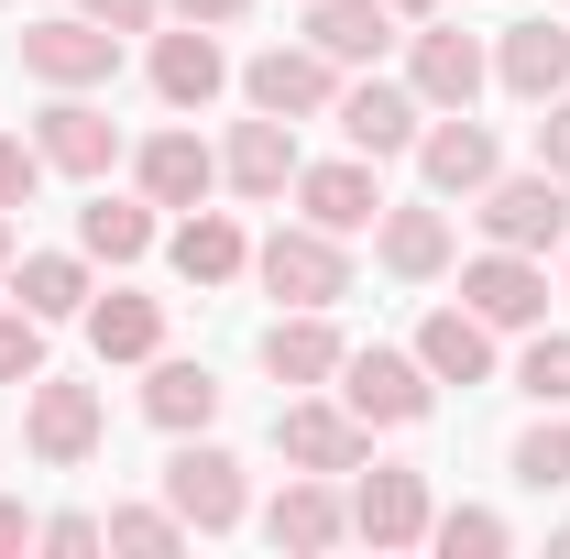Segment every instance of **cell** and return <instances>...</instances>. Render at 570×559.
Listing matches in <instances>:
<instances>
[{"label":"cell","instance_id":"6da1fadb","mask_svg":"<svg viewBox=\"0 0 570 559\" xmlns=\"http://www.w3.org/2000/svg\"><path fill=\"white\" fill-rule=\"evenodd\" d=\"M165 504L187 516V538H242V527H253V472H242V450H219L209 428H187L176 461H165Z\"/></svg>","mask_w":570,"mask_h":559},{"label":"cell","instance_id":"7a4b0ae2","mask_svg":"<svg viewBox=\"0 0 570 559\" xmlns=\"http://www.w3.org/2000/svg\"><path fill=\"white\" fill-rule=\"evenodd\" d=\"M253 285H264L275 307H341V296H352V242L318 231V219H285V231L253 242Z\"/></svg>","mask_w":570,"mask_h":559},{"label":"cell","instance_id":"3957f363","mask_svg":"<svg viewBox=\"0 0 570 559\" xmlns=\"http://www.w3.org/2000/svg\"><path fill=\"white\" fill-rule=\"evenodd\" d=\"M99 439H110V406H99V384H67V373H33V384H22V450H33L45 472H77V461H99Z\"/></svg>","mask_w":570,"mask_h":559},{"label":"cell","instance_id":"277c9868","mask_svg":"<svg viewBox=\"0 0 570 559\" xmlns=\"http://www.w3.org/2000/svg\"><path fill=\"white\" fill-rule=\"evenodd\" d=\"M275 461L285 472H341V483H352L362 461H373V428H362L330 384H307V395L275 406Z\"/></svg>","mask_w":570,"mask_h":559},{"label":"cell","instance_id":"5b68a950","mask_svg":"<svg viewBox=\"0 0 570 559\" xmlns=\"http://www.w3.org/2000/svg\"><path fill=\"white\" fill-rule=\"evenodd\" d=\"M341 77H352V67H330V56L296 33V45L242 56V67H230V88H242L253 110H275V121H330V110H341Z\"/></svg>","mask_w":570,"mask_h":559},{"label":"cell","instance_id":"8992f818","mask_svg":"<svg viewBox=\"0 0 570 559\" xmlns=\"http://www.w3.org/2000/svg\"><path fill=\"white\" fill-rule=\"evenodd\" d=\"M472 219H483V242H504V253H560L570 242V176H549V165H504L494 187L472 198Z\"/></svg>","mask_w":570,"mask_h":559},{"label":"cell","instance_id":"52a82bcc","mask_svg":"<svg viewBox=\"0 0 570 559\" xmlns=\"http://www.w3.org/2000/svg\"><path fill=\"white\" fill-rule=\"evenodd\" d=\"M450 275H461V307H472L494 341H504V330L527 341V330L549 318V253H504V242H483V253L450 264Z\"/></svg>","mask_w":570,"mask_h":559},{"label":"cell","instance_id":"ba28073f","mask_svg":"<svg viewBox=\"0 0 570 559\" xmlns=\"http://www.w3.org/2000/svg\"><path fill=\"white\" fill-rule=\"evenodd\" d=\"M341 143L352 154H373V165H395V154H417V133H428V99L406 88V77H384V67H352L341 77Z\"/></svg>","mask_w":570,"mask_h":559},{"label":"cell","instance_id":"9c48e42d","mask_svg":"<svg viewBox=\"0 0 570 559\" xmlns=\"http://www.w3.org/2000/svg\"><path fill=\"white\" fill-rule=\"evenodd\" d=\"M406 88H417L428 110H472V99L494 88V45L461 33L450 11H439V22H406Z\"/></svg>","mask_w":570,"mask_h":559},{"label":"cell","instance_id":"30bf717a","mask_svg":"<svg viewBox=\"0 0 570 559\" xmlns=\"http://www.w3.org/2000/svg\"><path fill=\"white\" fill-rule=\"evenodd\" d=\"M142 77H154V99H165L176 121H198L219 88H230V45H219L209 22H154V45H142Z\"/></svg>","mask_w":570,"mask_h":559},{"label":"cell","instance_id":"8fae6325","mask_svg":"<svg viewBox=\"0 0 570 559\" xmlns=\"http://www.w3.org/2000/svg\"><path fill=\"white\" fill-rule=\"evenodd\" d=\"M22 77H33V88H110V77H121V33L88 22V11L22 22Z\"/></svg>","mask_w":570,"mask_h":559},{"label":"cell","instance_id":"7c38bea8","mask_svg":"<svg viewBox=\"0 0 570 559\" xmlns=\"http://www.w3.org/2000/svg\"><path fill=\"white\" fill-rule=\"evenodd\" d=\"M33 143H45V165H56V176H88V187H110V165L132 154L121 121L99 110V88H56V99L33 110Z\"/></svg>","mask_w":570,"mask_h":559},{"label":"cell","instance_id":"4fadbf2b","mask_svg":"<svg viewBox=\"0 0 570 559\" xmlns=\"http://www.w3.org/2000/svg\"><path fill=\"white\" fill-rule=\"evenodd\" d=\"M330 395H341V406H352L362 428H417L428 406H439V384H428V362H417V351H384V341H373V351H352Z\"/></svg>","mask_w":570,"mask_h":559},{"label":"cell","instance_id":"5bb4252c","mask_svg":"<svg viewBox=\"0 0 570 559\" xmlns=\"http://www.w3.org/2000/svg\"><path fill=\"white\" fill-rule=\"evenodd\" d=\"M428 516H439L428 472H406V461H362L352 472V538L362 549H428Z\"/></svg>","mask_w":570,"mask_h":559},{"label":"cell","instance_id":"9a60e30c","mask_svg":"<svg viewBox=\"0 0 570 559\" xmlns=\"http://www.w3.org/2000/svg\"><path fill=\"white\" fill-rule=\"evenodd\" d=\"M417 176H428V198H483L504 176V143H494V121H472V110H428V133H417Z\"/></svg>","mask_w":570,"mask_h":559},{"label":"cell","instance_id":"2e32d148","mask_svg":"<svg viewBox=\"0 0 570 559\" xmlns=\"http://www.w3.org/2000/svg\"><path fill=\"white\" fill-rule=\"evenodd\" d=\"M253 527H264L285 559H318V549H341V538H352V483H341V472H285L275 504H264Z\"/></svg>","mask_w":570,"mask_h":559},{"label":"cell","instance_id":"e0dca14e","mask_svg":"<svg viewBox=\"0 0 570 559\" xmlns=\"http://www.w3.org/2000/svg\"><path fill=\"white\" fill-rule=\"evenodd\" d=\"M373 264H384L395 285H439L450 264H461L450 198H384V219H373Z\"/></svg>","mask_w":570,"mask_h":559},{"label":"cell","instance_id":"ac0fdd59","mask_svg":"<svg viewBox=\"0 0 570 559\" xmlns=\"http://www.w3.org/2000/svg\"><path fill=\"white\" fill-rule=\"evenodd\" d=\"M132 187L154 209H209L219 198V143H198V121H165L132 143Z\"/></svg>","mask_w":570,"mask_h":559},{"label":"cell","instance_id":"d6986e66","mask_svg":"<svg viewBox=\"0 0 570 559\" xmlns=\"http://www.w3.org/2000/svg\"><path fill=\"white\" fill-rule=\"evenodd\" d=\"M296 121H275V110H253V121H230V143H219V187L242 198V209H275L285 187H296Z\"/></svg>","mask_w":570,"mask_h":559},{"label":"cell","instance_id":"ffe728a7","mask_svg":"<svg viewBox=\"0 0 570 559\" xmlns=\"http://www.w3.org/2000/svg\"><path fill=\"white\" fill-rule=\"evenodd\" d=\"M296 219H318V231H341L362 242L373 219H384V176H373V154H330V165H296Z\"/></svg>","mask_w":570,"mask_h":559},{"label":"cell","instance_id":"44dd1931","mask_svg":"<svg viewBox=\"0 0 570 559\" xmlns=\"http://www.w3.org/2000/svg\"><path fill=\"white\" fill-rule=\"evenodd\" d=\"M494 88L504 99H527V110H549L570 88V11L549 22V11H527V22H504L494 33Z\"/></svg>","mask_w":570,"mask_h":559},{"label":"cell","instance_id":"7402d4cb","mask_svg":"<svg viewBox=\"0 0 570 559\" xmlns=\"http://www.w3.org/2000/svg\"><path fill=\"white\" fill-rule=\"evenodd\" d=\"M165 264H176V285H198V296L242 285V275H253V231H242V209H176Z\"/></svg>","mask_w":570,"mask_h":559},{"label":"cell","instance_id":"603a6c76","mask_svg":"<svg viewBox=\"0 0 570 559\" xmlns=\"http://www.w3.org/2000/svg\"><path fill=\"white\" fill-rule=\"evenodd\" d=\"M341 362H352V341H341V318H330V307H275V330H264V373H275L285 395L341 384Z\"/></svg>","mask_w":570,"mask_h":559},{"label":"cell","instance_id":"cb8c5ba5","mask_svg":"<svg viewBox=\"0 0 570 559\" xmlns=\"http://www.w3.org/2000/svg\"><path fill=\"white\" fill-rule=\"evenodd\" d=\"M428 362V384H461V395H472V384H494V330H483V318H472V307H461V296H439V307H428L417 318V341H406Z\"/></svg>","mask_w":570,"mask_h":559},{"label":"cell","instance_id":"d4e9b609","mask_svg":"<svg viewBox=\"0 0 570 559\" xmlns=\"http://www.w3.org/2000/svg\"><path fill=\"white\" fill-rule=\"evenodd\" d=\"M142 418L165 428V439L219 428V373H209V362H187V351H154V362H142Z\"/></svg>","mask_w":570,"mask_h":559},{"label":"cell","instance_id":"484cf974","mask_svg":"<svg viewBox=\"0 0 570 559\" xmlns=\"http://www.w3.org/2000/svg\"><path fill=\"white\" fill-rule=\"evenodd\" d=\"M154 242H165V209H154L142 187H132V198H110V187H99V198L77 209V253H88V264H110V275H121V264H142Z\"/></svg>","mask_w":570,"mask_h":559},{"label":"cell","instance_id":"4316f807","mask_svg":"<svg viewBox=\"0 0 570 559\" xmlns=\"http://www.w3.org/2000/svg\"><path fill=\"white\" fill-rule=\"evenodd\" d=\"M88 296H99V264L88 253H11V307H33L45 330L56 318H88Z\"/></svg>","mask_w":570,"mask_h":559},{"label":"cell","instance_id":"83f0119b","mask_svg":"<svg viewBox=\"0 0 570 559\" xmlns=\"http://www.w3.org/2000/svg\"><path fill=\"white\" fill-rule=\"evenodd\" d=\"M88 351H99V362H154V351H165V296L99 285V296H88Z\"/></svg>","mask_w":570,"mask_h":559},{"label":"cell","instance_id":"f1b7e54d","mask_svg":"<svg viewBox=\"0 0 570 559\" xmlns=\"http://www.w3.org/2000/svg\"><path fill=\"white\" fill-rule=\"evenodd\" d=\"M307 45H318L330 67H384L395 11H384V0H307Z\"/></svg>","mask_w":570,"mask_h":559},{"label":"cell","instance_id":"f546056e","mask_svg":"<svg viewBox=\"0 0 570 559\" xmlns=\"http://www.w3.org/2000/svg\"><path fill=\"white\" fill-rule=\"evenodd\" d=\"M504 472L527 493H570V406H538V418L515 428V450H504Z\"/></svg>","mask_w":570,"mask_h":559},{"label":"cell","instance_id":"4dcf8cb0","mask_svg":"<svg viewBox=\"0 0 570 559\" xmlns=\"http://www.w3.org/2000/svg\"><path fill=\"white\" fill-rule=\"evenodd\" d=\"M99 527H110V549H132V559H176V549H187V516H176L165 493H132V504H110Z\"/></svg>","mask_w":570,"mask_h":559},{"label":"cell","instance_id":"1f68e13d","mask_svg":"<svg viewBox=\"0 0 570 559\" xmlns=\"http://www.w3.org/2000/svg\"><path fill=\"white\" fill-rule=\"evenodd\" d=\"M428 549L439 559H504L515 527H504V504H439V516H428Z\"/></svg>","mask_w":570,"mask_h":559},{"label":"cell","instance_id":"d6a6232c","mask_svg":"<svg viewBox=\"0 0 570 559\" xmlns=\"http://www.w3.org/2000/svg\"><path fill=\"white\" fill-rule=\"evenodd\" d=\"M515 384H527V406H570V330H527V351H515Z\"/></svg>","mask_w":570,"mask_h":559},{"label":"cell","instance_id":"836d02e7","mask_svg":"<svg viewBox=\"0 0 570 559\" xmlns=\"http://www.w3.org/2000/svg\"><path fill=\"white\" fill-rule=\"evenodd\" d=\"M45 176H56V165H45V143H33V133H0V209H33V198H45Z\"/></svg>","mask_w":570,"mask_h":559},{"label":"cell","instance_id":"e575fe53","mask_svg":"<svg viewBox=\"0 0 570 559\" xmlns=\"http://www.w3.org/2000/svg\"><path fill=\"white\" fill-rule=\"evenodd\" d=\"M33 373H56L45 362V318L33 307H0V384H33Z\"/></svg>","mask_w":570,"mask_h":559},{"label":"cell","instance_id":"d590c367","mask_svg":"<svg viewBox=\"0 0 570 559\" xmlns=\"http://www.w3.org/2000/svg\"><path fill=\"white\" fill-rule=\"evenodd\" d=\"M33 549H45V559H99V549H110V527H99L88 504H67V516H45V527H33Z\"/></svg>","mask_w":570,"mask_h":559},{"label":"cell","instance_id":"8d00e7d4","mask_svg":"<svg viewBox=\"0 0 570 559\" xmlns=\"http://www.w3.org/2000/svg\"><path fill=\"white\" fill-rule=\"evenodd\" d=\"M538 165H549V176H570V88L538 110Z\"/></svg>","mask_w":570,"mask_h":559},{"label":"cell","instance_id":"74e56055","mask_svg":"<svg viewBox=\"0 0 570 559\" xmlns=\"http://www.w3.org/2000/svg\"><path fill=\"white\" fill-rule=\"evenodd\" d=\"M88 22H110V33H154L165 22V0H77Z\"/></svg>","mask_w":570,"mask_h":559},{"label":"cell","instance_id":"f35d334b","mask_svg":"<svg viewBox=\"0 0 570 559\" xmlns=\"http://www.w3.org/2000/svg\"><path fill=\"white\" fill-rule=\"evenodd\" d=\"M165 22H209V33H230V22H253V0H165Z\"/></svg>","mask_w":570,"mask_h":559},{"label":"cell","instance_id":"ab89813d","mask_svg":"<svg viewBox=\"0 0 570 559\" xmlns=\"http://www.w3.org/2000/svg\"><path fill=\"white\" fill-rule=\"evenodd\" d=\"M33 527H45V516H33L22 493H0V559H22V549H33Z\"/></svg>","mask_w":570,"mask_h":559},{"label":"cell","instance_id":"60d3db41","mask_svg":"<svg viewBox=\"0 0 570 559\" xmlns=\"http://www.w3.org/2000/svg\"><path fill=\"white\" fill-rule=\"evenodd\" d=\"M384 11H395V22H439L450 0H384Z\"/></svg>","mask_w":570,"mask_h":559},{"label":"cell","instance_id":"b9f144b4","mask_svg":"<svg viewBox=\"0 0 570 559\" xmlns=\"http://www.w3.org/2000/svg\"><path fill=\"white\" fill-rule=\"evenodd\" d=\"M11 253H22V242H11V209H0V285H11Z\"/></svg>","mask_w":570,"mask_h":559},{"label":"cell","instance_id":"7bdbcfd3","mask_svg":"<svg viewBox=\"0 0 570 559\" xmlns=\"http://www.w3.org/2000/svg\"><path fill=\"white\" fill-rule=\"evenodd\" d=\"M549 549H560V559H570V516H560V527H549Z\"/></svg>","mask_w":570,"mask_h":559},{"label":"cell","instance_id":"ee69618b","mask_svg":"<svg viewBox=\"0 0 570 559\" xmlns=\"http://www.w3.org/2000/svg\"><path fill=\"white\" fill-rule=\"evenodd\" d=\"M560 275H570V242H560Z\"/></svg>","mask_w":570,"mask_h":559}]
</instances>
